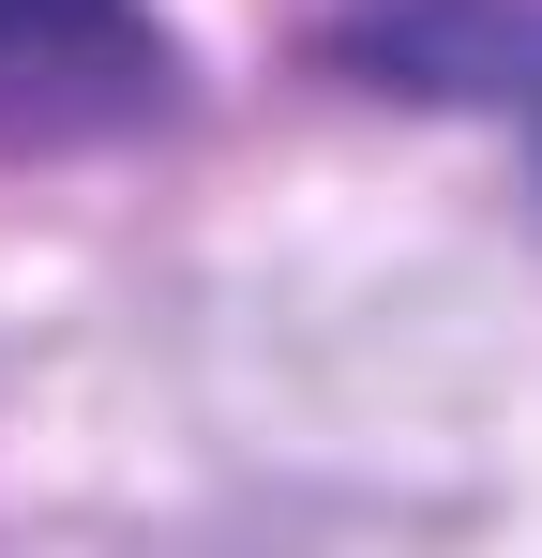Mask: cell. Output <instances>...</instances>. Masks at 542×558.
Instances as JSON below:
<instances>
[{
  "label": "cell",
  "mask_w": 542,
  "mask_h": 558,
  "mask_svg": "<svg viewBox=\"0 0 542 558\" xmlns=\"http://www.w3.org/2000/svg\"><path fill=\"white\" fill-rule=\"evenodd\" d=\"M181 106L151 0H0V151H106Z\"/></svg>",
  "instance_id": "cell-1"
},
{
  "label": "cell",
  "mask_w": 542,
  "mask_h": 558,
  "mask_svg": "<svg viewBox=\"0 0 542 558\" xmlns=\"http://www.w3.org/2000/svg\"><path fill=\"white\" fill-rule=\"evenodd\" d=\"M347 61L377 92L513 106L542 136V0H377V15H347Z\"/></svg>",
  "instance_id": "cell-2"
}]
</instances>
